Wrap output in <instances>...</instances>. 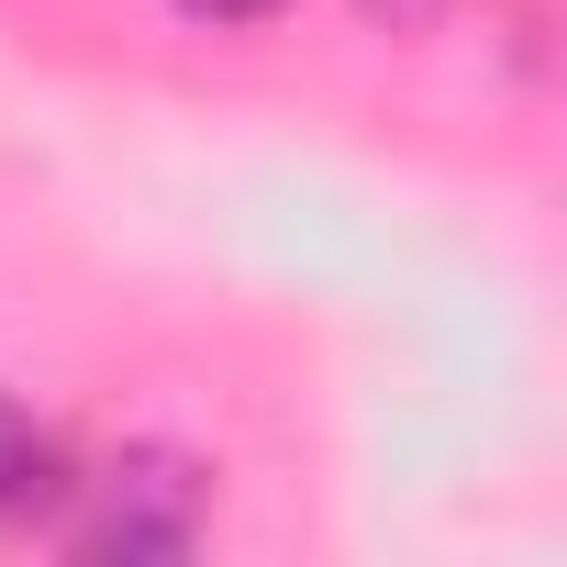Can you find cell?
Here are the masks:
<instances>
[{
	"label": "cell",
	"mask_w": 567,
	"mask_h": 567,
	"mask_svg": "<svg viewBox=\"0 0 567 567\" xmlns=\"http://www.w3.org/2000/svg\"><path fill=\"white\" fill-rule=\"evenodd\" d=\"M456 12V0H368V23H390V34H434Z\"/></svg>",
	"instance_id": "obj_4"
},
{
	"label": "cell",
	"mask_w": 567,
	"mask_h": 567,
	"mask_svg": "<svg viewBox=\"0 0 567 567\" xmlns=\"http://www.w3.org/2000/svg\"><path fill=\"white\" fill-rule=\"evenodd\" d=\"M189 23H212V34H245V23H278L290 0H178Z\"/></svg>",
	"instance_id": "obj_3"
},
{
	"label": "cell",
	"mask_w": 567,
	"mask_h": 567,
	"mask_svg": "<svg viewBox=\"0 0 567 567\" xmlns=\"http://www.w3.org/2000/svg\"><path fill=\"white\" fill-rule=\"evenodd\" d=\"M200 534H212V467L178 456V445H134V456L101 467L79 556H101V567H178Z\"/></svg>",
	"instance_id": "obj_1"
},
{
	"label": "cell",
	"mask_w": 567,
	"mask_h": 567,
	"mask_svg": "<svg viewBox=\"0 0 567 567\" xmlns=\"http://www.w3.org/2000/svg\"><path fill=\"white\" fill-rule=\"evenodd\" d=\"M68 445L12 401V390H0V534H23V523H56L68 512Z\"/></svg>",
	"instance_id": "obj_2"
}]
</instances>
